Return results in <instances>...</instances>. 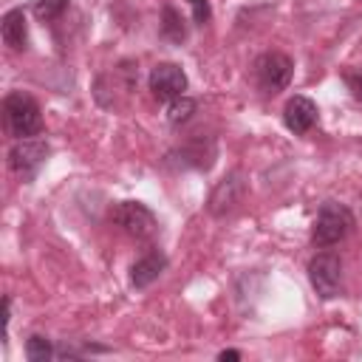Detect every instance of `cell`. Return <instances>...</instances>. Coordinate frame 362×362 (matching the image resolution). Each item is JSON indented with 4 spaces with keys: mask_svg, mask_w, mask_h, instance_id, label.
Listing matches in <instances>:
<instances>
[{
    "mask_svg": "<svg viewBox=\"0 0 362 362\" xmlns=\"http://www.w3.org/2000/svg\"><path fill=\"white\" fill-rule=\"evenodd\" d=\"M3 124H6V133L14 139H31V136L42 133L40 105L23 90L8 93L3 99Z\"/></svg>",
    "mask_w": 362,
    "mask_h": 362,
    "instance_id": "6da1fadb",
    "label": "cell"
},
{
    "mask_svg": "<svg viewBox=\"0 0 362 362\" xmlns=\"http://www.w3.org/2000/svg\"><path fill=\"white\" fill-rule=\"evenodd\" d=\"M354 226V215L345 204H337V201H325L317 212V221H314V229H311V240L314 246H334L339 243Z\"/></svg>",
    "mask_w": 362,
    "mask_h": 362,
    "instance_id": "7a4b0ae2",
    "label": "cell"
},
{
    "mask_svg": "<svg viewBox=\"0 0 362 362\" xmlns=\"http://www.w3.org/2000/svg\"><path fill=\"white\" fill-rule=\"evenodd\" d=\"M291 74H294V62L280 51H266L255 59V79L266 93H277L288 88Z\"/></svg>",
    "mask_w": 362,
    "mask_h": 362,
    "instance_id": "3957f363",
    "label": "cell"
},
{
    "mask_svg": "<svg viewBox=\"0 0 362 362\" xmlns=\"http://www.w3.org/2000/svg\"><path fill=\"white\" fill-rule=\"evenodd\" d=\"M48 153H51V147L45 139H17L14 147L8 150V167L23 181H31L40 173V167L45 164Z\"/></svg>",
    "mask_w": 362,
    "mask_h": 362,
    "instance_id": "277c9868",
    "label": "cell"
},
{
    "mask_svg": "<svg viewBox=\"0 0 362 362\" xmlns=\"http://www.w3.org/2000/svg\"><path fill=\"white\" fill-rule=\"evenodd\" d=\"M308 280H311V288L322 300H334L342 288V263H339V257L331 255V252L314 255L311 263H308Z\"/></svg>",
    "mask_w": 362,
    "mask_h": 362,
    "instance_id": "5b68a950",
    "label": "cell"
},
{
    "mask_svg": "<svg viewBox=\"0 0 362 362\" xmlns=\"http://www.w3.org/2000/svg\"><path fill=\"white\" fill-rule=\"evenodd\" d=\"M110 221L122 232L136 238V240H144V238H150L156 232V215L141 201H122V204H116L110 209Z\"/></svg>",
    "mask_w": 362,
    "mask_h": 362,
    "instance_id": "8992f818",
    "label": "cell"
},
{
    "mask_svg": "<svg viewBox=\"0 0 362 362\" xmlns=\"http://www.w3.org/2000/svg\"><path fill=\"white\" fill-rule=\"evenodd\" d=\"M150 90L158 102H173L187 90V74L175 62H158L150 71Z\"/></svg>",
    "mask_w": 362,
    "mask_h": 362,
    "instance_id": "52a82bcc",
    "label": "cell"
},
{
    "mask_svg": "<svg viewBox=\"0 0 362 362\" xmlns=\"http://www.w3.org/2000/svg\"><path fill=\"white\" fill-rule=\"evenodd\" d=\"M314 122H317V105L308 96H291L286 102V107H283V124L291 133L303 136V133H308L314 127Z\"/></svg>",
    "mask_w": 362,
    "mask_h": 362,
    "instance_id": "ba28073f",
    "label": "cell"
},
{
    "mask_svg": "<svg viewBox=\"0 0 362 362\" xmlns=\"http://www.w3.org/2000/svg\"><path fill=\"white\" fill-rule=\"evenodd\" d=\"M243 198V175L240 173H232L229 178H223L212 195H209V212L212 215H226L235 204H240Z\"/></svg>",
    "mask_w": 362,
    "mask_h": 362,
    "instance_id": "9c48e42d",
    "label": "cell"
},
{
    "mask_svg": "<svg viewBox=\"0 0 362 362\" xmlns=\"http://www.w3.org/2000/svg\"><path fill=\"white\" fill-rule=\"evenodd\" d=\"M167 269V257L161 252H147L144 257H139L130 269V283L136 288H147L153 280H158V274Z\"/></svg>",
    "mask_w": 362,
    "mask_h": 362,
    "instance_id": "30bf717a",
    "label": "cell"
},
{
    "mask_svg": "<svg viewBox=\"0 0 362 362\" xmlns=\"http://www.w3.org/2000/svg\"><path fill=\"white\" fill-rule=\"evenodd\" d=\"M3 42L11 51H23L28 42V25H25V11L23 8H11L3 14V25H0Z\"/></svg>",
    "mask_w": 362,
    "mask_h": 362,
    "instance_id": "8fae6325",
    "label": "cell"
},
{
    "mask_svg": "<svg viewBox=\"0 0 362 362\" xmlns=\"http://www.w3.org/2000/svg\"><path fill=\"white\" fill-rule=\"evenodd\" d=\"M161 37L173 45H181L187 40V23H184L181 11L173 6H164V11H161Z\"/></svg>",
    "mask_w": 362,
    "mask_h": 362,
    "instance_id": "7c38bea8",
    "label": "cell"
},
{
    "mask_svg": "<svg viewBox=\"0 0 362 362\" xmlns=\"http://www.w3.org/2000/svg\"><path fill=\"white\" fill-rule=\"evenodd\" d=\"M25 356L31 362H48L54 356V348H51V342L42 334H31L28 342H25Z\"/></svg>",
    "mask_w": 362,
    "mask_h": 362,
    "instance_id": "4fadbf2b",
    "label": "cell"
},
{
    "mask_svg": "<svg viewBox=\"0 0 362 362\" xmlns=\"http://www.w3.org/2000/svg\"><path fill=\"white\" fill-rule=\"evenodd\" d=\"M192 110H195V102H192L189 96H178V99H173L170 107H167V122H170V124H184V122L192 116Z\"/></svg>",
    "mask_w": 362,
    "mask_h": 362,
    "instance_id": "5bb4252c",
    "label": "cell"
},
{
    "mask_svg": "<svg viewBox=\"0 0 362 362\" xmlns=\"http://www.w3.org/2000/svg\"><path fill=\"white\" fill-rule=\"evenodd\" d=\"M65 8H68V0H37V6H34V14H37L40 20L51 23V20L62 17V11H65Z\"/></svg>",
    "mask_w": 362,
    "mask_h": 362,
    "instance_id": "9a60e30c",
    "label": "cell"
},
{
    "mask_svg": "<svg viewBox=\"0 0 362 362\" xmlns=\"http://www.w3.org/2000/svg\"><path fill=\"white\" fill-rule=\"evenodd\" d=\"M187 3H189V8H192V20H195L198 25L209 23L212 8H209V3H206V0H187Z\"/></svg>",
    "mask_w": 362,
    "mask_h": 362,
    "instance_id": "2e32d148",
    "label": "cell"
},
{
    "mask_svg": "<svg viewBox=\"0 0 362 362\" xmlns=\"http://www.w3.org/2000/svg\"><path fill=\"white\" fill-rule=\"evenodd\" d=\"M345 82H348V88L354 90V96L362 102V74H356V71H345Z\"/></svg>",
    "mask_w": 362,
    "mask_h": 362,
    "instance_id": "e0dca14e",
    "label": "cell"
},
{
    "mask_svg": "<svg viewBox=\"0 0 362 362\" xmlns=\"http://www.w3.org/2000/svg\"><path fill=\"white\" fill-rule=\"evenodd\" d=\"M218 359H221V362H238V359H240V351H221Z\"/></svg>",
    "mask_w": 362,
    "mask_h": 362,
    "instance_id": "ac0fdd59",
    "label": "cell"
}]
</instances>
